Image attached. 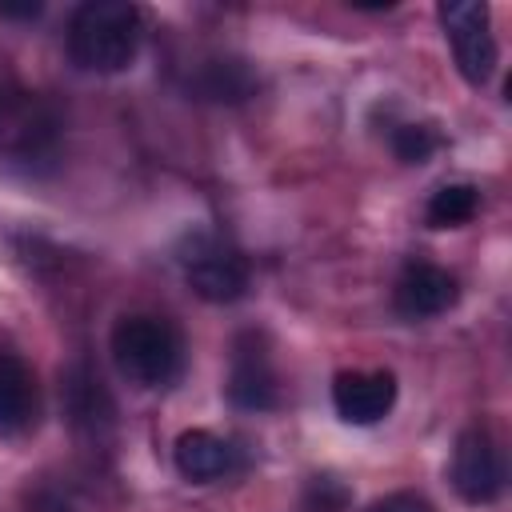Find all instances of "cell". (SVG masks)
<instances>
[{"label": "cell", "mask_w": 512, "mask_h": 512, "mask_svg": "<svg viewBox=\"0 0 512 512\" xmlns=\"http://www.w3.org/2000/svg\"><path fill=\"white\" fill-rule=\"evenodd\" d=\"M396 404V376L376 368V372H340L332 380V408L348 424H376L392 412Z\"/></svg>", "instance_id": "9"}, {"label": "cell", "mask_w": 512, "mask_h": 512, "mask_svg": "<svg viewBox=\"0 0 512 512\" xmlns=\"http://www.w3.org/2000/svg\"><path fill=\"white\" fill-rule=\"evenodd\" d=\"M32 420H36V376L20 356L0 352V436L24 432Z\"/></svg>", "instance_id": "12"}, {"label": "cell", "mask_w": 512, "mask_h": 512, "mask_svg": "<svg viewBox=\"0 0 512 512\" xmlns=\"http://www.w3.org/2000/svg\"><path fill=\"white\" fill-rule=\"evenodd\" d=\"M228 400L244 412H268L280 404V380L276 364L268 352V340L260 332H240L232 344V364H228Z\"/></svg>", "instance_id": "6"}, {"label": "cell", "mask_w": 512, "mask_h": 512, "mask_svg": "<svg viewBox=\"0 0 512 512\" xmlns=\"http://www.w3.org/2000/svg\"><path fill=\"white\" fill-rule=\"evenodd\" d=\"M436 148H440V132L432 124H400L392 132V152L404 164H424V160H432Z\"/></svg>", "instance_id": "15"}, {"label": "cell", "mask_w": 512, "mask_h": 512, "mask_svg": "<svg viewBox=\"0 0 512 512\" xmlns=\"http://www.w3.org/2000/svg\"><path fill=\"white\" fill-rule=\"evenodd\" d=\"M28 508L32 512H80L72 504V496L64 488H56V484H40L36 492H28Z\"/></svg>", "instance_id": "16"}, {"label": "cell", "mask_w": 512, "mask_h": 512, "mask_svg": "<svg viewBox=\"0 0 512 512\" xmlns=\"http://www.w3.org/2000/svg\"><path fill=\"white\" fill-rule=\"evenodd\" d=\"M60 404H64V416H68L72 432H80V436L100 440L116 424V404H112L104 380L84 360L64 368V376H60Z\"/></svg>", "instance_id": "8"}, {"label": "cell", "mask_w": 512, "mask_h": 512, "mask_svg": "<svg viewBox=\"0 0 512 512\" xmlns=\"http://www.w3.org/2000/svg\"><path fill=\"white\" fill-rule=\"evenodd\" d=\"M204 100H220V104H240L256 92V76L244 60L236 56H212L200 64L196 72V84H192Z\"/></svg>", "instance_id": "13"}, {"label": "cell", "mask_w": 512, "mask_h": 512, "mask_svg": "<svg viewBox=\"0 0 512 512\" xmlns=\"http://www.w3.org/2000/svg\"><path fill=\"white\" fill-rule=\"evenodd\" d=\"M452 484L468 504H492L504 492V456L488 428L472 424L460 432L452 452Z\"/></svg>", "instance_id": "7"}, {"label": "cell", "mask_w": 512, "mask_h": 512, "mask_svg": "<svg viewBox=\"0 0 512 512\" xmlns=\"http://www.w3.org/2000/svg\"><path fill=\"white\" fill-rule=\"evenodd\" d=\"M144 36V16L128 0H88L68 20V56L84 72H124Z\"/></svg>", "instance_id": "1"}, {"label": "cell", "mask_w": 512, "mask_h": 512, "mask_svg": "<svg viewBox=\"0 0 512 512\" xmlns=\"http://www.w3.org/2000/svg\"><path fill=\"white\" fill-rule=\"evenodd\" d=\"M476 208H480V192L472 184H444V188L432 192V200L424 208V220L432 228H460L476 216Z\"/></svg>", "instance_id": "14"}, {"label": "cell", "mask_w": 512, "mask_h": 512, "mask_svg": "<svg viewBox=\"0 0 512 512\" xmlns=\"http://www.w3.org/2000/svg\"><path fill=\"white\" fill-rule=\"evenodd\" d=\"M44 12V4H0V16H8V20H36Z\"/></svg>", "instance_id": "18"}, {"label": "cell", "mask_w": 512, "mask_h": 512, "mask_svg": "<svg viewBox=\"0 0 512 512\" xmlns=\"http://www.w3.org/2000/svg\"><path fill=\"white\" fill-rule=\"evenodd\" d=\"M112 360L124 380L136 388H164L180 376L184 364V340L164 316H124L112 328Z\"/></svg>", "instance_id": "2"}, {"label": "cell", "mask_w": 512, "mask_h": 512, "mask_svg": "<svg viewBox=\"0 0 512 512\" xmlns=\"http://www.w3.org/2000/svg\"><path fill=\"white\" fill-rule=\"evenodd\" d=\"M460 288H456V276L440 264H408L392 288V304L400 316L408 320H428V316H440L456 304Z\"/></svg>", "instance_id": "10"}, {"label": "cell", "mask_w": 512, "mask_h": 512, "mask_svg": "<svg viewBox=\"0 0 512 512\" xmlns=\"http://www.w3.org/2000/svg\"><path fill=\"white\" fill-rule=\"evenodd\" d=\"M368 512H436L424 496H416V492H388L384 500H376Z\"/></svg>", "instance_id": "17"}, {"label": "cell", "mask_w": 512, "mask_h": 512, "mask_svg": "<svg viewBox=\"0 0 512 512\" xmlns=\"http://www.w3.org/2000/svg\"><path fill=\"white\" fill-rule=\"evenodd\" d=\"M180 260H184L188 288L208 304H232L248 292V260L216 236H204V232L192 236Z\"/></svg>", "instance_id": "5"}, {"label": "cell", "mask_w": 512, "mask_h": 512, "mask_svg": "<svg viewBox=\"0 0 512 512\" xmlns=\"http://www.w3.org/2000/svg\"><path fill=\"white\" fill-rule=\"evenodd\" d=\"M444 36L452 44L456 68L468 84H488L496 72V36H492V16L484 0H444L436 8Z\"/></svg>", "instance_id": "4"}, {"label": "cell", "mask_w": 512, "mask_h": 512, "mask_svg": "<svg viewBox=\"0 0 512 512\" xmlns=\"http://www.w3.org/2000/svg\"><path fill=\"white\" fill-rule=\"evenodd\" d=\"M172 460H176V472H180L184 480H192V484H212V480H220V476L232 472L236 452H232V444L220 440L216 432H208V428H188V432H180V440H176V448H172Z\"/></svg>", "instance_id": "11"}, {"label": "cell", "mask_w": 512, "mask_h": 512, "mask_svg": "<svg viewBox=\"0 0 512 512\" xmlns=\"http://www.w3.org/2000/svg\"><path fill=\"white\" fill-rule=\"evenodd\" d=\"M0 156L24 172H48L60 156V116L40 96H12L0 108Z\"/></svg>", "instance_id": "3"}]
</instances>
